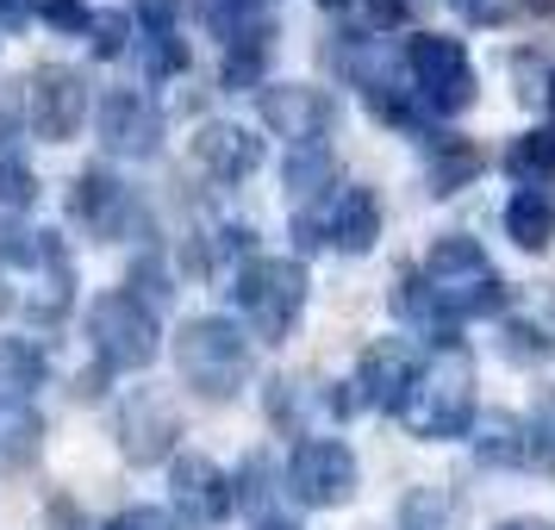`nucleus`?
<instances>
[{
    "mask_svg": "<svg viewBox=\"0 0 555 530\" xmlns=\"http://www.w3.org/2000/svg\"><path fill=\"white\" fill-rule=\"evenodd\" d=\"M418 275L430 281V294L443 300L450 319H500L505 300H512V287H505L500 269L487 262V250H480L475 237H462V231H450V237L430 244Z\"/></svg>",
    "mask_w": 555,
    "mask_h": 530,
    "instance_id": "obj_4",
    "label": "nucleus"
},
{
    "mask_svg": "<svg viewBox=\"0 0 555 530\" xmlns=\"http://www.w3.org/2000/svg\"><path fill=\"white\" fill-rule=\"evenodd\" d=\"M319 7H331V13H337V7H350V0H319Z\"/></svg>",
    "mask_w": 555,
    "mask_h": 530,
    "instance_id": "obj_46",
    "label": "nucleus"
},
{
    "mask_svg": "<svg viewBox=\"0 0 555 530\" xmlns=\"http://www.w3.org/2000/svg\"><path fill=\"white\" fill-rule=\"evenodd\" d=\"M88 51L94 56H126L131 51V13L126 7H106V13H88Z\"/></svg>",
    "mask_w": 555,
    "mask_h": 530,
    "instance_id": "obj_28",
    "label": "nucleus"
},
{
    "mask_svg": "<svg viewBox=\"0 0 555 530\" xmlns=\"http://www.w3.org/2000/svg\"><path fill=\"white\" fill-rule=\"evenodd\" d=\"M194 163L219 181H250L262 169V138L250 126H237V119H206L194 131Z\"/></svg>",
    "mask_w": 555,
    "mask_h": 530,
    "instance_id": "obj_18",
    "label": "nucleus"
},
{
    "mask_svg": "<svg viewBox=\"0 0 555 530\" xmlns=\"http://www.w3.org/2000/svg\"><path fill=\"white\" fill-rule=\"evenodd\" d=\"M13 144H20V113H13V106H0V163L13 156Z\"/></svg>",
    "mask_w": 555,
    "mask_h": 530,
    "instance_id": "obj_40",
    "label": "nucleus"
},
{
    "mask_svg": "<svg viewBox=\"0 0 555 530\" xmlns=\"http://www.w3.org/2000/svg\"><path fill=\"white\" fill-rule=\"evenodd\" d=\"M400 63L412 69L418 106L443 113V119L475 106L480 81H475V63H468V51H462V38H443V31H418V38H405Z\"/></svg>",
    "mask_w": 555,
    "mask_h": 530,
    "instance_id": "obj_6",
    "label": "nucleus"
},
{
    "mask_svg": "<svg viewBox=\"0 0 555 530\" xmlns=\"http://www.w3.org/2000/svg\"><path fill=\"white\" fill-rule=\"evenodd\" d=\"M543 106H550V113H555V81H550V101H543Z\"/></svg>",
    "mask_w": 555,
    "mask_h": 530,
    "instance_id": "obj_47",
    "label": "nucleus"
},
{
    "mask_svg": "<svg viewBox=\"0 0 555 530\" xmlns=\"http://www.w3.org/2000/svg\"><path fill=\"white\" fill-rule=\"evenodd\" d=\"M455 13H468V20H480V26H487V20H500V7H493V0H450Z\"/></svg>",
    "mask_w": 555,
    "mask_h": 530,
    "instance_id": "obj_42",
    "label": "nucleus"
},
{
    "mask_svg": "<svg viewBox=\"0 0 555 530\" xmlns=\"http://www.w3.org/2000/svg\"><path fill=\"white\" fill-rule=\"evenodd\" d=\"M38 194H44V188H38V176H31L20 156H7V163H0V219H20V212H31V206H38Z\"/></svg>",
    "mask_w": 555,
    "mask_h": 530,
    "instance_id": "obj_29",
    "label": "nucleus"
},
{
    "mask_svg": "<svg viewBox=\"0 0 555 530\" xmlns=\"http://www.w3.org/2000/svg\"><path fill=\"white\" fill-rule=\"evenodd\" d=\"M400 525L405 530H443L450 525V493H437V487H405Z\"/></svg>",
    "mask_w": 555,
    "mask_h": 530,
    "instance_id": "obj_30",
    "label": "nucleus"
},
{
    "mask_svg": "<svg viewBox=\"0 0 555 530\" xmlns=\"http://www.w3.org/2000/svg\"><path fill=\"white\" fill-rule=\"evenodd\" d=\"M256 113H262V126L275 131V138H294V151H306V144H319L331 131L337 101H331L325 88H312V81H269Z\"/></svg>",
    "mask_w": 555,
    "mask_h": 530,
    "instance_id": "obj_13",
    "label": "nucleus"
},
{
    "mask_svg": "<svg viewBox=\"0 0 555 530\" xmlns=\"http://www.w3.org/2000/svg\"><path fill=\"white\" fill-rule=\"evenodd\" d=\"M250 250V231L244 225H194L188 237H181V275H212L225 256H244Z\"/></svg>",
    "mask_w": 555,
    "mask_h": 530,
    "instance_id": "obj_22",
    "label": "nucleus"
},
{
    "mask_svg": "<svg viewBox=\"0 0 555 530\" xmlns=\"http://www.w3.org/2000/svg\"><path fill=\"white\" fill-rule=\"evenodd\" d=\"M287 493L306 505V512H337L362 493V468H356V450L344 437H306L287 455Z\"/></svg>",
    "mask_w": 555,
    "mask_h": 530,
    "instance_id": "obj_8",
    "label": "nucleus"
},
{
    "mask_svg": "<svg viewBox=\"0 0 555 530\" xmlns=\"http://www.w3.org/2000/svg\"><path fill=\"white\" fill-rule=\"evenodd\" d=\"M306 287H312L306 262H294V256H250L244 275H237V312H244L250 337L287 344L294 319L306 312Z\"/></svg>",
    "mask_w": 555,
    "mask_h": 530,
    "instance_id": "obj_5",
    "label": "nucleus"
},
{
    "mask_svg": "<svg viewBox=\"0 0 555 530\" xmlns=\"http://www.w3.org/2000/svg\"><path fill=\"white\" fill-rule=\"evenodd\" d=\"M44 450V418L26 400L0 405V468H31Z\"/></svg>",
    "mask_w": 555,
    "mask_h": 530,
    "instance_id": "obj_23",
    "label": "nucleus"
},
{
    "mask_svg": "<svg viewBox=\"0 0 555 530\" xmlns=\"http://www.w3.org/2000/svg\"><path fill=\"white\" fill-rule=\"evenodd\" d=\"M144 69H151V81L181 76V69H188V44H181L176 31H156V44H151V56H144Z\"/></svg>",
    "mask_w": 555,
    "mask_h": 530,
    "instance_id": "obj_35",
    "label": "nucleus"
},
{
    "mask_svg": "<svg viewBox=\"0 0 555 530\" xmlns=\"http://www.w3.org/2000/svg\"><path fill=\"white\" fill-rule=\"evenodd\" d=\"M38 380H44V356H38V344H26V337H0V405L26 400Z\"/></svg>",
    "mask_w": 555,
    "mask_h": 530,
    "instance_id": "obj_25",
    "label": "nucleus"
},
{
    "mask_svg": "<svg viewBox=\"0 0 555 530\" xmlns=\"http://www.w3.org/2000/svg\"><path fill=\"white\" fill-rule=\"evenodd\" d=\"M106 530H176V525H169L163 512H151V505H131V512H119Z\"/></svg>",
    "mask_w": 555,
    "mask_h": 530,
    "instance_id": "obj_38",
    "label": "nucleus"
},
{
    "mask_svg": "<svg viewBox=\"0 0 555 530\" xmlns=\"http://www.w3.org/2000/svg\"><path fill=\"white\" fill-rule=\"evenodd\" d=\"M412 344L405 337H380V344H369L362 350V362H356V375L344 380V400H350V412H400L405 387H412Z\"/></svg>",
    "mask_w": 555,
    "mask_h": 530,
    "instance_id": "obj_12",
    "label": "nucleus"
},
{
    "mask_svg": "<svg viewBox=\"0 0 555 530\" xmlns=\"http://www.w3.org/2000/svg\"><path fill=\"white\" fill-rule=\"evenodd\" d=\"M176 7H181V0H138V13H144V20H151L156 31L176 26Z\"/></svg>",
    "mask_w": 555,
    "mask_h": 530,
    "instance_id": "obj_39",
    "label": "nucleus"
},
{
    "mask_svg": "<svg viewBox=\"0 0 555 530\" xmlns=\"http://www.w3.org/2000/svg\"><path fill=\"white\" fill-rule=\"evenodd\" d=\"M475 462L480 468H530V475H555V425L525 418V412H493L475 425Z\"/></svg>",
    "mask_w": 555,
    "mask_h": 530,
    "instance_id": "obj_9",
    "label": "nucleus"
},
{
    "mask_svg": "<svg viewBox=\"0 0 555 530\" xmlns=\"http://www.w3.org/2000/svg\"><path fill=\"white\" fill-rule=\"evenodd\" d=\"M113 437H119V455H126L131 468H156V462L176 455L181 418H176V405L163 400V393L138 387V393H126L119 412H113Z\"/></svg>",
    "mask_w": 555,
    "mask_h": 530,
    "instance_id": "obj_11",
    "label": "nucleus"
},
{
    "mask_svg": "<svg viewBox=\"0 0 555 530\" xmlns=\"http://www.w3.org/2000/svg\"><path fill=\"white\" fill-rule=\"evenodd\" d=\"M269 500V455L256 450V455H244V468H237V480H231V505H262Z\"/></svg>",
    "mask_w": 555,
    "mask_h": 530,
    "instance_id": "obj_32",
    "label": "nucleus"
},
{
    "mask_svg": "<svg viewBox=\"0 0 555 530\" xmlns=\"http://www.w3.org/2000/svg\"><path fill=\"white\" fill-rule=\"evenodd\" d=\"M331 244L344 256H369L380 244V201L369 188H344L331 194Z\"/></svg>",
    "mask_w": 555,
    "mask_h": 530,
    "instance_id": "obj_19",
    "label": "nucleus"
},
{
    "mask_svg": "<svg viewBox=\"0 0 555 530\" xmlns=\"http://www.w3.org/2000/svg\"><path fill=\"white\" fill-rule=\"evenodd\" d=\"M512 76H518V81H525V88H518V101H525V106H543V101H550V81H555V69H550V63H537V56H512Z\"/></svg>",
    "mask_w": 555,
    "mask_h": 530,
    "instance_id": "obj_34",
    "label": "nucleus"
},
{
    "mask_svg": "<svg viewBox=\"0 0 555 530\" xmlns=\"http://www.w3.org/2000/svg\"><path fill=\"white\" fill-rule=\"evenodd\" d=\"M69 212H76L101 244L106 237H131L138 219H144V212H138V194H131L113 169H81L76 188H69Z\"/></svg>",
    "mask_w": 555,
    "mask_h": 530,
    "instance_id": "obj_15",
    "label": "nucleus"
},
{
    "mask_svg": "<svg viewBox=\"0 0 555 530\" xmlns=\"http://www.w3.org/2000/svg\"><path fill=\"white\" fill-rule=\"evenodd\" d=\"M88 344H94V356L106 369H151L163 331H156L151 306L131 300L126 287H113V294H101L88 306Z\"/></svg>",
    "mask_w": 555,
    "mask_h": 530,
    "instance_id": "obj_7",
    "label": "nucleus"
},
{
    "mask_svg": "<svg viewBox=\"0 0 555 530\" xmlns=\"http://www.w3.org/2000/svg\"><path fill=\"white\" fill-rule=\"evenodd\" d=\"M505 237L518 244V250H550L555 237V201L543 194V188H518L512 201H505Z\"/></svg>",
    "mask_w": 555,
    "mask_h": 530,
    "instance_id": "obj_21",
    "label": "nucleus"
},
{
    "mask_svg": "<svg viewBox=\"0 0 555 530\" xmlns=\"http://www.w3.org/2000/svg\"><path fill=\"white\" fill-rule=\"evenodd\" d=\"M31 13L56 31H88V7L81 0H31Z\"/></svg>",
    "mask_w": 555,
    "mask_h": 530,
    "instance_id": "obj_36",
    "label": "nucleus"
},
{
    "mask_svg": "<svg viewBox=\"0 0 555 530\" xmlns=\"http://www.w3.org/2000/svg\"><path fill=\"white\" fill-rule=\"evenodd\" d=\"M131 300H144V306H163L169 300V294H176V287H169V269H163V262H151V256H138V262H131V287H126Z\"/></svg>",
    "mask_w": 555,
    "mask_h": 530,
    "instance_id": "obj_33",
    "label": "nucleus"
},
{
    "mask_svg": "<svg viewBox=\"0 0 555 530\" xmlns=\"http://www.w3.org/2000/svg\"><path fill=\"white\" fill-rule=\"evenodd\" d=\"M262 63H269V44H231L225 69H219V88H225V94H256Z\"/></svg>",
    "mask_w": 555,
    "mask_h": 530,
    "instance_id": "obj_31",
    "label": "nucleus"
},
{
    "mask_svg": "<svg viewBox=\"0 0 555 530\" xmlns=\"http://www.w3.org/2000/svg\"><path fill=\"white\" fill-rule=\"evenodd\" d=\"M281 181H287V194H294V201L319 206V201H331V188H337V156L319 151V144H306V151L287 156Z\"/></svg>",
    "mask_w": 555,
    "mask_h": 530,
    "instance_id": "obj_24",
    "label": "nucleus"
},
{
    "mask_svg": "<svg viewBox=\"0 0 555 530\" xmlns=\"http://www.w3.org/2000/svg\"><path fill=\"white\" fill-rule=\"evenodd\" d=\"M31 20V0H0V26L7 31H20Z\"/></svg>",
    "mask_w": 555,
    "mask_h": 530,
    "instance_id": "obj_41",
    "label": "nucleus"
},
{
    "mask_svg": "<svg viewBox=\"0 0 555 530\" xmlns=\"http://www.w3.org/2000/svg\"><path fill=\"white\" fill-rule=\"evenodd\" d=\"M101 144H106V156H119V163H151V156L163 151V113H156L151 94L113 88L101 101Z\"/></svg>",
    "mask_w": 555,
    "mask_h": 530,
    "instance_id": "obj_14",
    "label": "nucleus"
},
{
    "mask_svg": "<svg viewBox=\"0 0 555 530\" xmlns=\"http://www.w3.org/2000/svg\"><path fill=\"white\" fill-rule=\"evenodd\" d=\"M505 169H512L518 181H530V188H537L543 176H555V131H530V138H518V144L505 151Z\"/></svg>",
    "mask_w": 555,
    "mask_h": 530,
    "instance_id": "obj_27",
    "label": "nucleus"
},
{
    "mask_svg": "<svg viewBox=\"0 0 555 530\" xmlns=\"http://www.w3.org/2000/svg\"><path fill=\"white\" fill-rule=\"evenodd\" d=\"M26 126L44 144H69L88 126V76L69 63H44L26 76Z\"/></svg>",
    "mask_w": 555,
    "mask_h": 530,
    "instance_id": "obj_10",
    "label": "nucleus"
},
{
    "mask_svg": "<svg viewBox=\"0 0 555 530\" xmlns=\"http://www.w3.org/2000/svg\"><path fill=\"white\" fill-rule=\"evenodd\" d=\"M518 7H525V13H537V20H550V13H555V0H518Z\"/></svg>",
    "mask_w": 555,
    "mask_h": 530,
    "instance_id": "obj_44",
    "label": "nucleus"
},
{
    "mask_svg": "<svg viewBox=\"0 0 555 530\" xmlns=\"http://www.w3.org/2000/svg\"><path fill=\"white\" fill-rule=\"evenodd\" d=\"M500 350L512 362L555 356V287H518L500 312Z\"/></svg>",
    "mask_w": 555,
    "mask_h": 530,
    "instance_id": "obj_17",
    "label": "nucleus"
},
{
    "mask_svg": "<svg viewBox=\"0 0 555 530\" xmlns=\"http://www.w3.org/2000/svg\"><path fill=\"white\" fill-rule=\"evenodd\" d=\"M412 20V0H369V26L375 31H400Z\"/></svg>",
    "mask_w": 555,
    "mask_h": 530,
    "instance_id": "obj_37",
    "label": "nucleus"
},
{
    "mask_svg": "<svg viewBox=\"0 0 555 530\" xmlns=\"http://www.w3.org/2000/svg\"><path fill=\"white\" fill-rule=\"evenodd\" d=\"M493 530H555V525H543V518H500Z\"/></svg>",
    "mask_w": 555,
    "mask_h": 530,
    "instance_id": "obj_43",
    "label": "nucleus"
},
{
    "mask_svg": "<svg viewBox=\"0 0 555 530\" xmlns=\"http://www.w3.org/2000/svg\"><path fill=\"white\" fill-rule=\"evenodd\" d=\"M76 306V262L56 231H7L0 237V319L56 331Z\"/></svg>",
    "mask_w": 555,
    "mask_h": 530,
    "instance_id": "obj_1",
    "label": "nucleus"
},
{
    "mask_svg": "<svg viewBox=\"0 0 555 530\" xmlns=\"http://www.w3.org/2000/svg\"><path fill=\"white\" fill-rule=\"evenodd\" d=\"M475 176H480V151L468 138H455V144H443V151L430 156V194H455V188H468Z\"/></svg>",
    "mask_w": 555,
    "mask_h": 530,
    "instance_id": "obj_26",
    "label": "nucleus"
},
{
    "mask_svg": "<svg viewBox=\"0 0 555 530\" xmlns=\"http://www.w3.org/2000/svg\"><path fill=\"white\" fill-rule=\"evenodd\" d=\"M250 530H300V525H294V518H256Z\"/></svg>",
    "mask_w": 555,
    "mask_h": 530,
    "instance_id": "obj_45",
    "label": "nucleus"
},
{
    "mask_svg": "<svg viewBox=\"0 0 555 530\" xmlns=\"http://www.w3.org/2000/svg\"><path fill=\"white\" fill-rule=\"evenodd\" d=\"M393 312H400L405 325H418V331H430L437 337V350L450 344V331H455V319L443 312V300L430 294V281L418 275V269H400L393 275Z\"/></svg>",
    "mask_w": 555,
    "mask_h": 530,
    "instance_id": "obj_20",
    "label": "nucleus"
},
{
    "mask_svg": "<svg viewBox=\"0 0 555 530\" xmlns=\"http://www.w3.org/2000/svg\"><path fill=\"white\" fill-rule=\"evenodd\" d=\"M176 369L181 380L201 393V400H237L244 387H250V331L237 325V319H219V312H201V319H188L176 331Z\"/></svg>",
    "mask_w": 555,
    "mask_h": 530,
    "instance_id": "obj_3",
    "label": "nucleus"
},
{
    "mask_svg": "<svg viewBox=\"0 0 555 530\" xmlns=\"http://www.w3.org/2000/svg\"><path fill=\"white\" fill-rule=\"evenodd\" d=\"M400 425L418 437V443H450V437H468L475 430V362L468 350H443L412 369V387L400 400Z\"/></svg>",
    "mask_w": 555,
    "mask_h": 530,
    "instance_id": "obj_2",
    "label": "nucleus"
},
{
    "mask_svg": "<svg viewBox=\"0 0 555 530\" xmlns=\"http://www.w3.org/2000/svg\"><path fill=\"white\" fill-rule=\"evenodd\" d=\"M169 505H176L181 518L194 530H206V525H219L231 512V480H225V468L212 462V455H169Z\"/></svg>",
    "mask_w": 555,
    "mask_h": 530,
    "instance_id": "obj_16",
    "label": "nucleus"
}]
</instances>
